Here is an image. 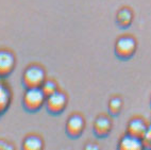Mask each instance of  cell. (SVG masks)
I'll list each match as a JSON object with an SVG mask.
<instances>
[{"label": "cell", "instance_id": "cell-1", "mask_svg": "<svg viewBox=\"0 0 151 150\" xmlns=\"http://www.w3.org/2000/svg\"><path fill=\"white\" fill-rule=\"evenodd\" d=\"M46 80V72L40 65H30L24 69L22 77V85L26 89H38Z\"/></svg>", "mask_w": 151, "mask_h": 150}, {"label": "cell", "instance_id": "cell-2", "mask_svg": "<svg viewBox=\"0 0 151 150\" xmlns=\"http://www.w3.org/2000/svg\"><path fill=\"white\" fill-rule=\"evenodd\" d=\"M46 95L44 92L38 89H28L22 96V107L27 112L35 113L38 112L42 107H45L46 102Z\"/></svg>", "mask_w": 151, "mask_h": 150}, {"label": "cell", "instance_id": "cell-3", "mask_svg": "<svg viewBox=\"0 0 151 150\" xmlns=\"http://www.w3.org/2000/svg\"><path fill=\"white\" fill-rule=\"evenodd\" d=\"M114 51L119 60L127 61L132 59L136 51V42L132 36H122L116 40Z\"/></svg>", "mask_w": 151, "mask_h": 150}, {"label": "cell", "instance_id": "cell-4", "mask_svg": "<svg viewBox=\"0 0 151 150\" xmlns=\"http://www.w3.org/2000/svg\"><path fill=\"white\" fill-rule=\"evenodd\" d=\"M67 102L68 99L66 94L61 91H57L55 93H53L46 98L45 107L49 114L58 116L65 111V109L67 107Z\"/></svg>", "mask_w": 151, "mask_h": 150}, {"label": "cell", "instance_id": "cell-5", "mask_svg": "<svg viewBox=\"0 0 151 150\" xmlns=\"http://www.w3.org/2000/svg\"><path fill=\"white\" fill-rule=\"evenodd\" d=\"M85 129V120L81 115L79 114H73L66 121L65 131L67 136L70 138L76 139L80 137Z\"/></svg>", "mask_w": 151, "mask_h": 150}, {"label": "cell", "instance_id": "cell-6", "mask_svg": "<svg viewBox=\"0 0 151 150\" xmlns=\"http://www.w3.org/2000/svg\"><path fill=\"white\" fill-rule=\"evenodd\" d=\"M16 65V59L12 51L0 50V78H6L13 72Z\"/></svg>", "mask_w": 151, "mask_h": 150}, {"label": "cell", "instance_id": "cell-7", "mask_svg": "<svg viewBox=\"0 0 151 150\" xmlns=\"http://www.w3.org/2000/svg\"><path fill=\"white\" fill-rule=\"evenodd\" d=\"M112 120L111 118L105 115L98 116L94 121L93 125V131H94L95 136L98 138H105L110 135L112 131Z\"/></svg>", "mask_w": 151, "mask_h": 150}, {"label": "cell", "instance_id": "cell-8", "mask_svg": "<svg viewBox=\"0 0 151 150\" xmlns=\"http://www.w3.org/2000/svg\"><path fill=\"white\" fill-rule=\"evenodd\" d=\"M148 128V125L146 123L144 119L139 117L132 118L128 123L127 133L132 135V136L137 137V138H143L146 133V130Z\"/></svg>", "mask_w": 151, "mask_h": 150}, {"label": "cell", "instance_id": "cell-9", "mask_svg": "<svg viewBox=\"0 0 151 150\" xmlns=\"http://www.w3.org/2000/svg\"><path fill=\"white\" fill-rule=\"evenodd\" d=\"M142 148H144L143 141L128 133L122 137L118 144V149L120 150H138Z\"/></svg>", "mask_w": 151, "mask_h": 150}, {"label": "cell", "instance_id": "cell-10", "mask_svg": "<svg viewBox=\"0 0 151 150\" xmlns=\"http://www.w3.org/2000/svg\"><path fill=\"white\" fill-rule=\"evenodd\" d=\"M133 13L129 8H122L117 12L116 24L122 29H128L132 25Z\"/></svg>", "mask_w": 151, "mask_h": 150}, {"label": "cell", "instance_id": "cell-11", "mask_svg": "<svg viewBox=\"0 0 151 150\" xmlns=\"http://www.w3.org/2000/svg\"><path fill=\"white\" fill-rule=\"evenodd\" d=\"M44 148L43 139L38 135H28L24 137L22 142V149L24 150H41Z\"/></svg>", "mask_w": 151, "mask_h": 150}, {"label": "cell", "instance_id": "cell-12", "mask_svg": "<svg viewBox=\"0 0 151 150\" xmlns=\"http://www.w3.org/2000/svg\"><path fill=\"white\" fill-rule=\"evenodd\" d=\"M122 109V101L119 97H113L109 101L108 105V111L112 117H117L120 114Z\"/></svg>", "mask_w": 151, "mask_h": 150}, {"label": "cell", "instance_id": "cell-13", "mask_svg": "<svg viewBox=\"0 0 151 150\" xmlns=\"http://www.w3.org/2000/svg\"><path fill=\"white\" fill-rule=\"evenodd\" d=\"M41 89L44 92V94L46 95V97H48L58 91V85L52 80H45L43 85L41 86Z\"/></svg>", "mask_w": 151, "mask_h": 150}, {"label": "cell", "instance_id": "cell-14", "mask_svg": "<svg viewBox=\"0 0 151 150\" xmlns=\"http://www.w3.org/2000/svg\"><path fill=\"white\" fill-rule=\"evenodd\" d=\"M142 141H143L144 147H151V125L148 126V128L146 130V133L143 138H142Z\"/></svg>", "mask_w": 151, "mask_h": 150}, {"label": "cell", "instance_id": "cell-15", "mask_svg": "<svg viewBox=\"0 0 151 150\" xmlns=\"http://www.w3.org/2000/svg\"><path fill=\"white\" fill-rule=\"evenodd\" d=\"M4 143H6V142L0 141V149H1V148H2V149H3V148H6V149H9V148H14L12 145H6Z\"/></svg>", "mask_w": 151, "mask_h": 150}, {"label": "cell", "instance_id": "cell-16", "mask_svg": "<svg viewBox=\"0 0 151 150\" xmlns=\"http://www.w3.org/2000/svg\"><path fill=\"white\" fill-rule=\"evenodd\" d=\"M91 148H92V149H98V146H96V145H86V146H85V149H91Z\"/></svg>", "mask_w": 151, "mask_h": 150}, {"label": "cell", "instance_id": "cell-17", "mask_svg": "<svg viewBox=\"0 0 151 150\" xmlns=\"http://www.w3.org/2000/svg\"><path fill=\"white\" fill-rule=\"evenodd\" d=\"M150 105H151V100H150Z\"/></svg>", "mask_w": 151, "mask_h": 150}]
</instances>
